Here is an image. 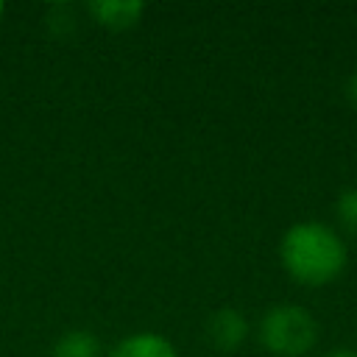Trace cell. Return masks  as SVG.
I'll use <instances>...</instances> for the list:
<instances>
[{"label":"cell","mask_w":357,"mask_h":357,"mask_svg":"<svg viewBox=\"0 0 357 357\" xmlns=\"http://www.w3.org/2000/svg\"><path fill=\"white\" fill-rule=\"evenodd\" d=\"M279 257L284 271L307 287L329 284L346 268L349 251L340 234L318 220L293 223L279 243Z\"/></svg>","instance_id":"obj_1"},{"label":"cell","mask_w":357,"mask_h":357,"mask_svg":"<svg viewBox=\"0 0 357 357\" xmlns=\"http://www.w3.org/2000/svg\"><path fill=\"white\" fill-rule=\"evenodd\" d=\"M315 318L298 304H276L259 321V340L276 357H301L315 346Z\"/></svg>","instance_id":"obj_2"},{"label":"cell","mask_w":357,"mask_h":357,"mask_svg":"<svg viewBox=\"0 0 357 357\" xmlns=\"http://www.w3.org/2000/svg\"><path fill=\"white\" fill-rule=\"evenodd\" d=\"M206 337H209V343L215 349L231 351V349H237L248 337V321H245V315L240 310L220 307L206 321Z\"/></svg>","instance_id":"obj_3"},{"label":"cell","mask_w":357,"mask_h":357,"mask_svg":"<svg viewBox=\"0 0 357 357\" xmlns=\"http://www.w3.org/2000/svg\"><path fill=\"white\" fill-rule=\"evenodd\" d=\"M142 11H145V6L139 0H98V3H89V14L103 28H112V31H126V28L137 25Z\"/></svg>","instance_id":"obj_4"},{"label":"cell","mask_w":357,"mask_h":357,"mask_svg":"<svg viewBox=\"0 0 357 357\" xmlns=\"http://www.w3.org/2000/svg\"><path fill=\"white\" fill-rule=\"evenodd\" d=\"M109 357H178L176 346L156 332H137L123 337Z\"/></svg>","instance_id":"obj_5"},{"label":"cell","mask_w":357,"mask_h":357,"mask_svg":"<svg viewBox=\"0 0 357 357\" xmlns=\"http://www.w3.org/2000/svg\"><path fill=\"white\" fill-rule=\"evenodd\" d=\"M53 357H100V343L89 329H70L59 335Z\"/></svg>","instance_id":"obj_6"},{"label":"cell","mask_w":357,"mask_h":357,"mask_svg":"<svg viewBox=\"0 0 357 357\" xmlns=\"http://www.w3.org/2000/svg\"><path fill=\"white\" fill-rule=\"evenodd\" d=\"M335 215L340 220V226L351 234H357V187H349L337 195L335 201Z\"/></svg>","instance_id":"obj_7"},{"label":"cell","mask_w":357,"mask_h":357,"mask_svg":"<svg viewBox=\"0 0 357 357\" xmlns=\"http://www.w3.org/2000/svg\"><path fill=\"white\" fill-rule=\"evenodd\" d=\"M346 95H349V100H351V106L357 109V70L351 73V78H349V84H346Z\"/></svg>","instance_id":"obj_8"},{"label":"cell","mask_w":357,"mask_h":357,"mask_svg":"<svg viewBox=\"0 0 357 357\" xmlns=\"http://www.w3.org/2000/svg\"><path fill=\"white\" fill-rule=\"evenodd\" d=\"M326 357H357V351H354V349H346V346H343V349H332V351H329Z\"/></svg>","instance_id":"obj_9"},{"label":"cell","mask_w":357,"mask_h":357,"mask_svg":"<svg viewBox=\"0 0 357 357\" xmlns=\"http://www.w3.org/2000/svg\"><path fill=\"white\" fill-rule=\"evenodd\" d=\"M3 11H6V6H3V3H0V20H3Z\"/></svg>","instance_id":"obj_10"}]
</instances>
